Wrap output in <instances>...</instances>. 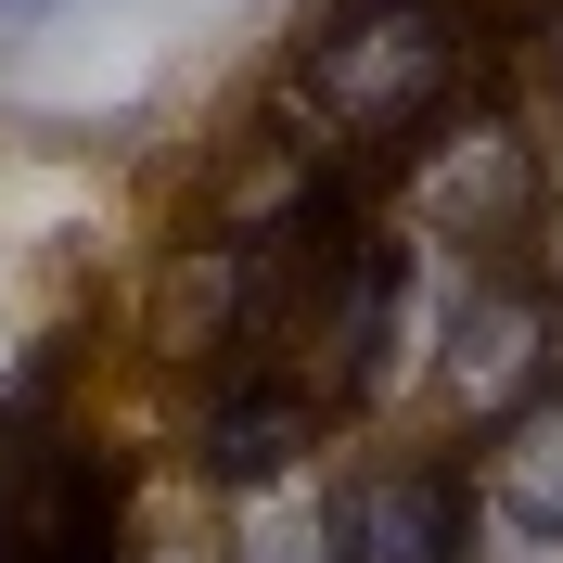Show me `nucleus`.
<instances>
[{
    "label": "nucleus",
    "instance_id": "nucleus-1",
    "mask_svg": "<svg viewBox=\"0 0 563 563\" xmlns=\"http://www.w3.org/2000/svg\"><path fill=\"white\" fill-rule=\"evenodd\" d=\"M474 65H487V38H474V0H333L295 52V129L320 154H410L435 115L474 103Z\"/></svg>",
    "mask_w": 563,
    "mask_h": 563
},
{
    "label": "nucleus",
    "instance_id": "nucleus-2",
    "mask_svg": "<svg viewBox=\"0 0 563 563\" xmlns=\"http://www.w3.org/2000/svg\"><path fill=\"white\" fill-rule=\"evenodd\" d=\"M538 206H551V167L512 115L461 103L397 154V218L422 244H461V256H499V244H538Z\"/></svg>",
    "mask_w": 563,
    "mask_h": 563
},
{
    "label": "nucleus",
    "instance_id": "nucleus-3",
    "mask_svg": "<svg viewBox=\"0 0 563 563\" xmlns=\"http://www.w3.org/2000/svg\"><path fill=\"white\" fill-rule=\"evenodd\" d=\"M551 372H563V346H551V308H538V295L474 282L449 308V397L474 422H512L526 397H551Z\"/></svg>",
    "mask_w": 563,
    "mask_h": 563
},
{
    "label": "nucleus",
    "instance_id": "nucleus-4",
    "mask_svg": "<svg viewBox=\"0 0 563 563\" xmlns=\"http://www.w3.org/2000/svg\"><path fill=\"white\" fill-rule=\"evenodd\" d=\"M320 397L308 385H282V372H256V358H231L218 372V397H206V474L218 487H282V474H308V449H320Z\"/></svg>",
    "mask_w": 563,
    "mask_h": 563
},
{
    "label": "nucleus",
    "instance_id": "nucleus-5",
    "mask_svg": "<svg viewBox=\"0 0 563 563\" xmlns=\"http://www.w3.org/2000/svg\"><path fill=\"white\" fill-rule=\"evenodd\" d=\"M346 538H358V563H474V499H461V474L410 461L346 512Z\"/></svg>",
    "mask_w": 563,
    "mask_h": 563
},
{
    "label": "nucleus",
    "instance_id": "nucleus-6",
    "mask_svg": "<svg viewBox=\"0 0 563 563\" xmlns=\"http://www.w3.org/2000/svg\"><path fill=\"white\" fill-rule=\"evenodd\" d=\"M487 499H499V526H526V538H551V551H563V385L526 397V410L499 422Z\"/></svg>",
    "mask_w": 563,
    "mask_h": 563
},
{
    "label": "nucleus",
    "instance_id": "nucleus-7",
    "mask_svg": "<svg viewBox=\"0 0 563 563\" xmlns=\"http://www.w3.org/2000/svg\"><path fill=\"white\" fill-rule=\"evenodd\" d=\"M256 512H244V538H231V563H358V538H346V499H308L295 474L282 487H244Z\"/></svg>",
    "mask_w": 563,
    "mask_h": 563
},
{
    "label": "nucleus",
    "instance_id": "nucleus-8",
    "mask_svg": "<svg viewBox=\"0 0 563 563\" xmlns=\"http://www.w3.org/2000/svg\"><path fill=\"white\" fill-rule=\"evenodd\" d=\"M538 231H551V282H563V206H538Z\"/></svg>",
    "mask_w": 563,
    "mask_h": 563
}]
</instances>
